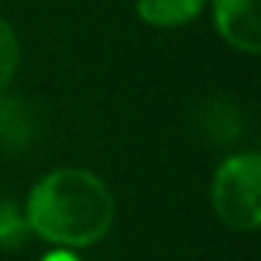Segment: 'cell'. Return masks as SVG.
Returning a JSON list of instances; mask_svg holds the SVG:
<instances>
[{"instance_id":"6da1fadb","label":"cell","mask_w":261,"mask_h":261,"mask_svg":"<svg viewBox=\"0 0 261 261\" xmlns=\"http://www.w3.org/2000/svg\"><path fill=\"white\" fill-rule=\"evenodd\" d=\"M115 199L107 182L87 169H57L29 194V230L57 247H90L110 233Z\"/></svg>"},{"instance_id":"7a4b0ae2","label":"cell","mask_w":261,"mask_h":261,"mask_svg":"<svg viewBox=\"0 0 261 261\" xmlns=\"http://www.w3.org/2000/svg\"><path fill=\"white\" fill-rule=\"evenodd\" d=\"M214 214L230 230L253 233L261 225V158L236 152L219 163L211 182Z\"/></svg>"},{"instance_id":"3957f363","label":"cell","mask_w":261,"mask_h":261,"mask_svg":"<svg viewBox=\"0 0 261 261\" xmlns=\"http://www.w3.org/2000/svg\"><path fill=\"white\" fill-rule=\"evenodd\" d=\"M214 31L225 45L244 57L261 54V17L258 0H208Z\"/></svg>"},{"instance_id":"277c9868","label":"cell","mask_w":261,"mask_h":261,"mask_svg":"<svg viewBox=\"0 0 261 261\" xmlns=\"http://www.w3.org/2000/svg\"><path fill=\"white\" fill-rule=\"evenodd\" d=\"M208 9V0H135V17L149 29H182Z\"/></svg>"},{"instance_id":"5b68a950","label":"cell","mask_w":261,"mask_h":261,"mask_svg":"<svg viewBox=\"0 0 261 261\" xmlns=\"http://www.w3.org/2000/svg\"><path fill=\"white\" fill-rule=\"evenodd\" d=\"M0 138L9 143V146H20L31 138V118H29V110L23 107L20 101H6L0 104Z\"/></svg>"},{"instance_id":"8992f818","label":"cell","mask_w":261,"mask_h":261,"mask_svg":"<svg viewBox=\"0 0 261 261\" xmlns=\"http://www.w3.org/2000/svg\"><path fill=\"white\" fill-rule=\"evenodd\" d=\"M29 222L25 214L12 202L0 197V250H14L29 239Z\"/></svg>"},{"instance_id":"52a82bcc","label":"cell","mask_w":261,"mask_h":261,"mask_svg":"<svg viewBox=\"0 0 261 261\" xmlns=\"http://www.w3.org/2000/svg\"><path fill=\"white\" fill-rule=\"evenodd\" d=\"M20 65V40L14 25L6 17H0V93L9 87Z\"/></svg>"},{"instance_id":"ba28073f","label":"cell","mask_w":261,"mask_h":261,"mask_svg":"<svg viewBox=\"0 0 261 261\" xmlns=\"http://www.w3.org/2000/svg\"><path fill=\"white\" fill-rule=\"evenodd\" d=\"M42 261H79V258H76L70 250H62V247H59V250H54V253H48Z\"/></svg>"}]
</instances>
